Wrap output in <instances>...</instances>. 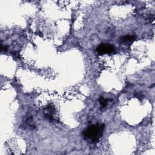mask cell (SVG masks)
Instances as JSON below:
<instances>
[{"instance_id":"4","label":"cell","mask_w":155,"mask_h":155,"mask_svg":"<svg viewBox=\"0 0 155 155\" xmlns=\"http://www.w3.org/2000/svg\"><path fill=\"white\" fill-rule=\"evenodd\" d=\"M136 39V36L134 35H127L122 37L120 38V41L123 43H131L133 42Z\"/></svg>"},{"instance_id":"5","label":"cell","mask_w":155,"mask_h":155,"mask_svg":"<svg viewBox=\"0 0 155 155\" xmlns=\"http://www.w3.org/2000/svg\"><path fill=\"white\" fill-rule=\"evenodd\" d=\"M111 99H105V98H104L103 97H101L100 99H99V104L101 106L102 108H105L107 107V105H108V101H110Z\"/></svg>"},{"instance_id":"2","label":"cell","mask_w":155,"mask_h":155,"mask_svg":"<svg viewBox=\"0 0 155 155\" xmlns=\"http://www.w3.org/2000/svg\"><path fill=\"white\" fill-rule=\"evenodd\" d=\"M96 52L99 54L113 53L114 52V48L108 44H101L96 48Z\"/></svg>"},{"instance_id":"1","label":"cell","mask_w":155,"mask_h":155,"mask_svg":"<svg viewBox=\"0 0 155 155\" xmlns=\"http://www.w3.org/2000/svg\"><path fill=\"white\" fill-rule=\"evenodd\" d=\"M105 125L103 124H96L90 125L82 132L85 140L90 143H96L99 142L102 136Z\"/></svg>"},{"instance_id":"3","label":"cell","mask_w":155,"mask_h":155,"mask_svg":"<svg viewBox=\"0 0 155 155\" xmlns=\"http://www.w3.org/2000/svg\"><path fill=\"white\" fill-rule=\"evenodd\" d=\"M54 113V107L52 104H49L45 108V115L50 120L54 119L53 114Z\"/></svg>"}]
</instances>
